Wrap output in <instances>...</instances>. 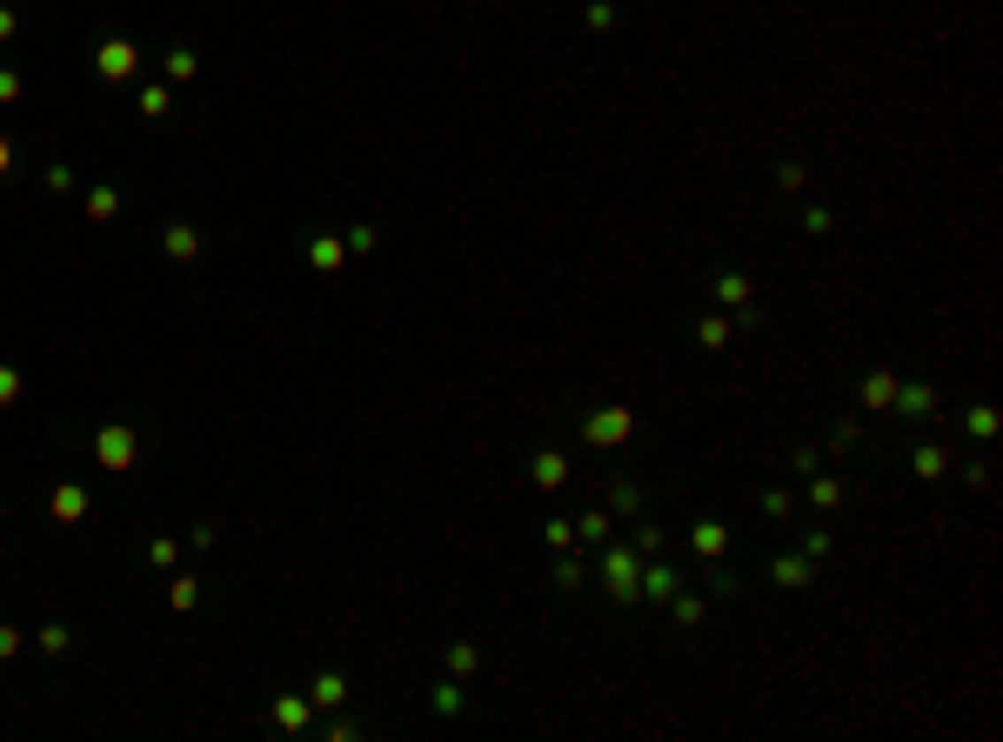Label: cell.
<instances>
[{"mask_svg": "<svg viewBox=\"0 0 1003 742\" xmlns=\"http://www.w3.org/2000/svg\"><path fill=\"white\" fill-rule=\"evenodd\" d=\"M602 589H609V602H623V608L642 602V548L636 542H609L602 548Z\"/></svg>", "mask_w": 1003, "mask_h": 742, "instance_id": "obj_1", "label": "cell"}, {"mask_svg": "<svg viewBox=\"0 0 1003 742\" xmlns=\"http://www.w3.org/2000/svg\"><path fill=\"white\" fill-rule=\"evenodd\" d=\"M629 435H636V415L616 409V402H609V409H589V415H582V441H589V448H623Z\"/></svg>", "mask_w": 1003, "mask_h": 742, "instance_id": "obj_2", "label": "cell"}, {"mask_svg": "<svg viewBox=\"0 0 1003 742\" xmlns=\"http://www.w3.org/2000/svg\"><path fill=\"white\" fill-rule=\"evenodd\" d=\"M890 409H897V422H910V428H930L937 422V388L930 381H897V394H890Z\"/></svg>", "mask_w": 1003, "mask_h": 742, "instance_id": "obj_3", "label": "cell"}, {"mask_svg": "<svg viewBox=\"0 0 1003 742\" xmlns=\"http://www.w3.org/2000/svg\"><path fill=\"white\" fill-rule=\"evenodd\" d=\"M709 281H716V302L736 308V321H756V281H749L743 268H716Z\"/></svg>", "mask_w": 1003, "mask_h": 742, "instance_id": "obj_4", "label": "cell"}, {"mask_svg": "<svg viewBox=\"0 0 1003 742\" xmlns=\"http://www.w3.org/2000/svg\"><path fill=\"white\" fill-rule=\"evenodd\" d=\"M94 462H101V469H127V462H134V428L127 422L101 428V435H94Z\"/></svg>", "mask_w": 1003, "mask_h": 742, "instance_id": "obj_5", "label": "cell"}, {"mask_svg": "<svg viewBox=\"0 0 1003 742\" xmlns=\"http://www.w3.org/2000/svg\"><path fill=\"white\" fill-rule=\"evenodd\" d=\"M676 589H683V569H676V562H662V555H649V562H642V602H655V608H662Z\"/></svg>", "mask_w": 1003, "mask_h": 742, "instance_id": "obj_6", "label": "cell"}, {"mask_svg": "<svg viewBox=\"0 0 1003 742\" xmlns=\"http://www.w3.org/2000/svg\"><path fill=\"white\" fill-rule=\"evenodd\" d=\"M689 548H696L702 562H723L730 555V522H716V516H702L696 529H689Z\"/></svg>", "mask_w": 1003, "mask_h": 742, "instance_id": "obj_7", "label": "cell"}, {"mask_svg": "<svg viewBox=\"0 0 1003 742\" xmlns=\"http://www.w3.org/2000/svg\"><path fill=\"white\" fill-rule=\"evenodd\" d=\"M94 67H101V80H127V74L141 67V54H134V41H101Z\"/></svg>", "mask_w": 1003, "mask_h": 742, "instance_id": "obj_8", "label": "cell"}, {"mask_svg": "<svg viewBox=\"0 0 1003 742\" xmlns=\"http://www.w3.org/2000/svg\"><path fill=\"white\" fill-rule=\"evenodd\" d=\"M809 576H816V562H809V555H776L769 562V582H776V589H809Z\"/></svg>", "mask_w": 1003, "mask_h": 742, "instance_id": "obj_9", "label": "cell"}, {"mask_svg": "<svg viewBox=\"0 0 1003 742\" xmlns=\"http://www.w3.org/2000/svg\"><path fill=\"white\" fill-rule=\"evenodd\" d=\"M529 475H535V488H563V482H569V455H563V448H535Z\"/></svg>", "mask_w": 1003, "mask_h": 742, "instance_id": "obj_10", "label": "cell"}, {"mask_svg": "<svg viewBox=\"0 0 1003 742\" xmlns=\"http://www.w3.org/2000/svg\"><path fill=\"white\" fill-rule=\"evenodd\" d=\"M897 368H869V375H863V409L869 415H877V409H890V394H897Z\"/></svg>", "mask_w": 1003, "mask_h": 742, "instance_id": "obj_11", "label": "cell"}, {"mask_svg": "<svg viewBox=\"0 0 1003 742\" xmlns=\"http://www.w3.org/2000/svg\"><path fill=\"white\" fill-rule=\"evenodd\" d=\"M669 616H676V629H696V622L702 616H709V595H689V589H676V595H669Z\"/></svg>", "mask_w": 1003, "mask_h": 742, "instance_id": "obj_12", "label": "cell"}, {"mask_svg": "<svg viewBox=\"0 0 1003 742\" xmlns=\"http://www.w3.org/2000/svg\"><path fill=\"white\" fill-rule=\"evenodd\" d=\"M910 469L923 475V482H943V475H950V448H943V441H923V448L910 455Z\"/></svg>", "mask_w": 1003, "mask_h": 742, "instance_id": "obj_13", "label": "cell"}, {"mask_svg": "<svg viewBox=\"0 0 1003 742\" xmlns=\"http://www.w3.org/2000/svg\"><path fill=\"white\" fill-rule=\"evenodd\" d=\"M609 516H642V488H636V475H616V482H609Z\"/></svg>", "mask_w": 1003, "mask_h": 742, "instance_id": "obj_14", "label": "cell"}, {"mask_svg": "<svg viewBox=\"0 0 1003 742\" xmlns=\"http://www.w3.org/2000/svg\"><path fill=\"white\" fill-rule=\"evenodd\" d=\"M308 702H315V709H341V702H348V676H334V669L315 676V696H308Z\"/></svg>", "mask_w": 1003, "mask_h": 742, "instance_id": "obj_15", "label": "cell"}, {"mask_svg": "<svg viewBox=\"0 0 1003 742\" xmlns=\"http://www.w3.org/2000/svg\"><path fill=\"white\" fill-rule=\"evenodd\" d=\"M54 516H61V522H80V516H88V488H80V482H61V488H54Z\"/></svg>", "mask_w": 1003, "mask_h": 742, "instance_id": "obj_16", "label": "cell"}, {"mask_svg": "<svg viewBox=\"0 0 1003 742\" xmlns=\"http://www.w3.org/2000/svg\"><path fill=\"white\" fill-rule=\"evenodd\" d=\"M730 328H736V315H723V308H716V315L696 321V341H702V348H723V341H730Z\"/></svg>", "mask_w": 1003, "mask_h": 742, "instance_id": "obj_17", "label": "cell"}, {"mask_svg": "<svg viewBox=\"0 0 1003 742\" xmlns=\"http://www.w3.org/2000/svg\"><path fill=\"white\" fill-rule=\"evenodd\" d=\"M161 248H167L174 261H195V255H201V234L181 221V227H167V234H161Z\"/></svg>", "mask_w": 1003, "mask_h": 742, "instance_id": "obj_18", "label": "cell"}, {"mask_svg": "<svg viewBox=\"0 0 1003 742\" xmlns=\"http://www.w3.org/2000/svg\"><path fill=\"white\" fill-rule=\"evenodd\" d=\"M308 709L315 702H302V696H274V723L281 729H308Z\"/></svg>", "mask_w": 1003, "mask_h": 742, "instance_id": "obj_19", "label": "cell"}, {"mask_svg": "<svg viewBox=\"0 0 1003 742\" xmlns=\"http://www.w3.org/2000/svg\"><path fill=\"white\" fill-rule=\"evenodd\" d=\"M308 261H315L321 274H334L341 261H348V248H341V241H321V234H315V241H308Z\"/></svg>", "mask_w": 1003, "mask_h": 742, "instance_id": "obj_20", "label": "cell"}, {"mask_svg": "<svg viewBox=\"0 0 1003 742\" xmlns=\"http://www.w3.org/2000/svg\"><path fill=\"white\" fill-rule=\"evenodd\" d=\"M803 495L816 501V509H836V501H843V482H836V475H809V482H803Z\"/></svg>", "mask_w": 1003, "mask_h": 742, "instance_id": "obj_21", "label": "cell"}, {"mask_svg": "<svg viewBox=\"0 0 1003 742\" xmlns=\"http://www.w3.org/2000/svg\"><path fill=\"white\" fill-rule=\"evenodd\" d=\"M762 516H769V522H790L796 516V488H762Z\"/></svg>", "mask_w": 1003, "mask_h": 742, "instance_id": "obj_22", "label": "cell"}, {"mask_svg": "<svg viewBox=\"0 0 1003 742\" xmlns=\"http://www.w3.org/2000/svg\"><path fill=\"white\" fill-rule=\"evenodd\" d=\"M576 535H582V542H609V509H582Z\"/></svg>", "mask_w": 1003, "mask_h": 742, "instance_id": "obj_23", "label": "cell"}, {"mask_svg": "<svg viewBox=\"0 0 1003 742\" xmlns=\"http://www.w3.org/2000/svg\"><path fill=\"white\" fill-rule=\"evenodd\" d=\"M114 214H121V195H114V187H94V195H88V221H114Z\"/></svg>", "mask_w": 1003, "mask_h": 742, "instance_id": "obj_24", "label": "cell"}, {"mask_svg": "<svg viewBox=\"0 0 1003 742\" xmlns=\"http://www.w3.org/2000/svg\"><path fill=\"white\" fill-rule=\"evenodd\" d=\"M963 428H970L976 441H990V435H997V409H990V402H976V409L963 415Z\"/></svg>", "mask_w": 1003, "mask_h": 742, "instance_id": "obj_25", "label": "cell"}, {"mask_svg": "<svg viewBox=\"0 0 1003 742\" xmlns=\"http://www.w3.org/2000/svg\"><path fill=\"white\" fill-rule=\"evenodd\" d=\"M830 535H836L830 522H809V529H803V555H809V562H816V555H830Z\"/></svg>", "mask_w": 1003, "mask_h": 742, "instance_id": "obj_26", "label": "cell"}, {"mask_svg": "<svg viewBox=\"0 0 1003 742\" xmlns=\"http://www.w3.org/2000/svg\"><path fill=\"white\" fill-rule=\"evenodd\" d=\"M41 649L47 655H67V649H74V636H67L61 622H47V629H41Z\"/></svg>", "mask_w": 1003, "mask_h": 742, "instance_id": "obj_27", "label": "cell"}, {"mask_svg": "<svg viewBox=\"0 0 1003 742\" xmlns=\"http://www.w3.org/2000/svg\"><path fill=\"white\" fill-rule=\"evenodd\" d=\"M629 542H636V548H642V562H649V555H662V529H655V522H642V529H636V535H629Z\"/></svg>", "mask_w": 1003, "mask_h": 742, "instance_id": "obj_28", "label": "cell"}, {"mask_svg": "<svg viewBox=\"0 0 1003 742\" xmlns=\"http://www.w3.org/2000/svg\"><path fill=\"white\" fill-rule=\"evenodd\" d=\"M167 107H174V101H167V88H141V114H148V121H161Z\"/></svg>", "mask_w": 1003, "mask_h": 742, "instance_id": "obj_29", "label": "cell"}, {"mask_svg": "<svg viewBox=\"0 0 1003 742\" xmlns=\"http://www.w3.org/2000/svg\"><path fill=\"white\" fill-rule=\"evenodd\" d=\"M435 709L441 715H462V689H456V682H441V689H435Z\"/></svg>", "mask_w": 1003, "mask_h": 742, "instance_id": "obj_30", "label": "cell"}, {"mask_svg": "<svg viewBox=\"0 0 1003 742\" xmlns=\"http://www.w3.org/2000/svg\"><path fill=\"white\" fill-rule=\"evenodd\" d=\"M589 27H595V34L616 27V7H609V0H589Z\"/></svg>", "mask_w": 1003, "mask_h": 742, "instance_id": "obj_31", "label": "cell"}, {"mask_svg": "<svg viewBox=\"0 0 1003 742\" xmlns=\"http://www.w3.org/2000/svg\"><path fill=\"white\" fill-rule=\"evenodd\" d=\"M856 441H863V428H856V422H836V435H830V448H836V455L856 448Z\"/></svg>", "mask_w": 1003, "mask_h": 742, "instance_id": "obj_32", "label": "cell"}, {"mask_svg": "<svg viewBox=\"0 0 1003 742\" xmlns=\"http://www.w3.org/2000/svg\"><path fill=\"white\" fill-rule=\"evenodd\" d=\"M790 462H796V475H816V462H823V448H816V441H803V448H796V455H790Z\"/></svg>", "mask_w": 1003, "mask_h": 742, "instance_id": "obj_33", "label": "cell"}, {"mask_svg": "<svg viewBox=\"0 0 1003 742\" xmlns=\"http://www.w3.org/2000/svg\"><path fill=\"white\" fill-rule=\"evenodd\" d=\"M195 595H201V582H188V576H181L174 589H167V602H174V608H195Z\"/></svg>", "mask_w": 1003, "mask_h": 742, "instance_id": "obj_34", "label": "cell"}, {"mask_svg": "<svg viewBox=\"0 0 1003 742\" xmlns=\"http://www.w3.org/2000/svg\"><path fill=\"white\" fill-rule=\"evenodd\" d=\"M475 662H482V655H475V649H469V642H456V649H448V669H456V676H469V669H475Z\"/></svg>", "mask_w": 1003, "mask_h": 742, "instance_id": "obj_35", "label": "cell"}, {"mask_svg": "<svg viewBox=\"0 0 1003 742\" xmlns=\"http://www.w3.org/2000/svg\"><path fill=\"white\" fill-rule=\"evenodd\" d=\"M803 227H809V234H830L836 214H830V208H803Z\"/></svg>", "mask_w": 1003, "mask_h": 742, "instance_id": "obj_36", "label": "cell"}, {"mask_svg": "<svg viewBox=\"0 0 1003 742\" xmlns=\"http://www.w3.org/2000/svg\"><path fill=\"white\" fill-rule=\"evenodd\" d=\"M167 74L188 80V74H195V54H188V47H174V54H167Z\"/></svg>", "mask_w": 1003, "mask_h": 742, "instance_id": "obj_37", "label": "cell"}, {"mask_svg": "<svg viewBox=\"0 0 1003 742\" xmlns=\"http://www.w3.org/2000/svg\"><path fill=\"white\" fill-rule=\"evenodd\" d=\"M803 174H809V167H803V161H783V167H776V181L790 187V195H796V187H803Z\"/></svg>", "mask_w": 1003, "mask_h": 742, "instance_id": "obj_38", "label": "cell"}, {"mask_svg": "<svg viewBox=\"0 0 1003 742\" xmlns=\"http://www.w3.org/2000/svg\"><path fill=\"white\" fill-rule=\"evenodd\" d=\"M542 535H548V548H569V542H576V522H548Z\"/></svg>", "mask_w": 1003, "mask_h": 742, "instance_id": "obj_39", "label": "cell"}, {"mask_svg": "<svg viewBox=\"0 0 1003 742\" xmlns=\"http://www.w3.org/2000/svg\"><path fill=\"white\" fill-rule=\"evenodd\" d=\"M0 101H20V74H14V67H0Z\"/></svg>", "mask_w": 1003, "mask_h": 742, "instance_id": "obj_40", "label": "cell"}, {"mask_svg": "<svg viewBox=\"0 0 1003 742\" xmlns=\"http://www.w3.org/2000/svg\"><path fill=\"white\" fill-rule=\"evenodd\" d=\"M14 34H20V14H14V7H0V41H14Z\"/></svg>", "mask_w": 1003, "mask_h": 742, "instance_id": "obj_41", "label": "cell"}, {"mask_svg": "<svg viewBox=\"0 0 1003 742\" xmlns=\"http://www.w3.org/2000/svg\"><path fill=\"white\" fill-rule=\"evenodd\" d=\"M14 394H20V375H14V368H0V402H14Z\"/></svg>", "mask_w": 1003, "mask_h": 742, "instance_id": "obj_42", "label": "cell"}, {"mask_svg": "<svg viewBox=\"0 0 1003 742\" xmlns=\"http://www.w3.org/2000/svg\"><path fill=\"white\" fill-rule=\"evenodd\" d=\"M20 649V636H14V629H7V622H0V662H7V655H14Z\"/></svg>", "mask_w": 1003, "mask_h": 742, "instance_id": "obj_43", "label": "cell"}, {"mask_svg": "<svg viewBox=\"0 0 1003 742\" xmlns=\"http://www.w3.org/2000/svg\"><path fill=\"white\" fill-rule=\"evenodd\" d=\"M7 161H14V148H7V141H0V174H7Z\"/></svg>", "mask_w": 1003, "mask_h": 742, "instance_id": "obj_44", "label": "cell"}]
</instances>
